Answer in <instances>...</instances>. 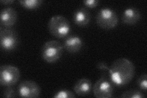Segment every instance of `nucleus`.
Returning <instances> with one entry per match:
<instances>
[{
	"label": "nucleus",
	"mask_w": 147,
	"mask_h": 98,
	"mask_svg": "<svg viewBox=\"0 0 147 98\" xmlns=\"http://www.w3.org/2000/svg\"><path fill=\"white\" fill-rule=\"evenodd\" d=\"M135 75V66L125 58L115 60L109 68V77L114 85L125 86L132 80Z\"/></svg>",
	"instance_id": "obj_1"
},
{
	"label": "nucleus",
	"mask_w": 147,
	"mask_h": 98,
	"mask_svg": "<svg viewBox=\"0 0 147 98\" xmlns=\"http://www.w3.org/2000/svg\"><path fill=\"white\" fill-rule=\"evenodd\" d=\"M48 28L50 34L58 38H65L71 31L69 22L62 16L52 17L49 22Z\"/></svg>",
	"instance_id": "obj_2"
},
{
	"label": "nucleus",
	"mask_w": 147,
	"mask_h": 98,
	"mask_svg": "<svg viewBox=\"0 0 147 98\" xmlns=\"http://www.w3.org/2000/svg\"><path fill=\"white\" fill-rule=\"evenodd\" d=\"M63 47L57 41H50L45 43L41 50V55L47 63H54L59 59L62 56Z\"/></svg>",
	"instance_id": "obj_3"
},
{
	"label": "nucleus",
	"mask_w": 147,
	"mask_h": 98,
	"mask_svg": "<svg viewBox=\"0 0 147 98\" xmlns=\"http://www.w3.org/2000/svg\"><path fill=\"white\" fill-rule=\"evenodd\" d=\"M97 24L105 30H110L115 27L118 22L117 13L109 7L101 8L96 14Z\"/></svg>",
	"instance_id": "obj_4"
},
{
	"label": "nucleus",
	"mask_w": 147,
	"mask_h": 98,
	"mask_svg": "<svg viewBox=\"0 0 147 98\" xmlns=\"http://www.w3.org/2000/svg\"><path fill=\"white\" fill-rule=\"evenodd\" d=\"M20 77V71L17 67L3 65L0 67V84L1 86L12 87L16 85Z\"/></svg>",
	"instance_id": "obj_5"
},
{
	"label": "nucleus",
	"mask_w": 147,
	"mask_h": 98,
	"mask_svg": "<svg viewBox=\"0 0 147 98\" xmlns=\"http://www.w3.org/2000/svg\"><path fill=\"white\" fill-rule=\"evenodd\" d=\"M113 92V84L109 77L103 76L96 82L93 87V94L98 98L111 97Z\"/></svg>",
	"instance_id": "obj_6"
},
{
	"label": "nucleus",
	"mask_w": 147,
	"mask_h": 98,
	"mask_svg": "<svg viewBox=\"0 0 147 98\" xmlns=\"http://www.w3.org/2000/svg\"><path fill=\"white\" fill-rule=\"evenodd\" d=\"M0 44L2 49L5 51H12L16 49L18 44V38L17 32L10 28L1 30Z\"/></svg>",
	"instance_id": "obj_7"
},
{
	"label": "nucleus",
	"mask_w": 147,
	"mask_h": 98,
	"mask_svg": "<svg viewBox=\"0 0 147 98\" xmlns=\"http://www.w3.org/2000/svg\"><path fill=\"white\" fill-rule=\"evenodd\" d=\"M17 94L22 97L36 98L40 96V88L34 81L25 80L18 85Z\"/></svg>",
	"instance_id": "obj_8"
},
{
	"label": "nucleus",
	"mask_w": 147,
	"mask_h": 98,
	"mask_svg": "<svg viewBox=\"0 0 147 98\" xmlns=\"http://www.w3.org/2000/svg\"><path fill=\"white\" fill-rule=\"evenodd\" d=\"M17 13L12 7L4 8L1 12V24L5 27H11L16 23Z\"/></svg>",
	"instance_id": "obj_9"
},
{
	"label": "nucleus",
	"mask_w": 147,
	"mask_h": 98,
	"mask_svg": "<svg viewBox=\"0 0 147 98\" xmlns=\"http://www.w3.org/2000/svg\"><path fill=\"white\" fill-rule=\"evenodd\" d=\"M83 45L82 39L76 35L69 36L64 40V47L69 53H76L80 50Z\"/></svg>",
	"instance_id": "obj_10"
},
{
	"label": "nucleus",
	"mask_w": 147,
	"mask_h": 98,
	"mask_svg": "<svg viewBox=\"0 0 147 98\" xmlns=\"http://www.w3.org/2000/svg\"><path fill=\"white\" fill-rule=\"evenodd\" d=\"M91 19L90 11L85 7L77 9L73 14V21L79 26H85L88 24Z\"/></svg>",
	"instance_id": "obj_11"
},
{
	"label": "nucleus",
	"mask_w": 147,
	"mask_h": 98,
	"mask_svg": "<svg viewBox=\"0 0 147 98\" xmlns=\"http://www.w3.org/2000/svg\"><path fill=\"white\" fill-rule=\"evenodd\" d=\"M140 12L136 7H128L123 11L122 14V21L125 24L132 25L139 21Z\"/></svg>",
	"instance_id": "obj_12"
},
{
	"label": "nucleus",
	"mask_w": 147,
	"mask_h": 98,
	"mask_svg": "<svg viewBox=\"0 0 147 98\" xmlns=\"http://www.w3.org/2000/svg\"><path fill=\"white\" fill-rule=\"evenodd\" d=\"M73 89L79 96L88 95L92 90V83L88 78H82L76 83Z\"/></svg>",
	"instance_id": "obj_13"
},
{
	"label": "nucleus",
	"mask_w": 147,
	"mask_h": 98,
	"mask_svg": "<svg viewBox=\"0 0 147 98\" xmlns=\"http://www.w3.org/2000/svg\"><path fill=\"white\" fill-rule=\"evenodd\" d=\"M21 5L28 9H35L41 6L42 0H21L18 1Z\"/></svg>",
	"instance_id": "obj_14"
},
{
	"label": "nucleus",
	"mask_w": 147,
	"mask_h": 98,
	"mask_svg": "<svg viewBox=\"0 0 147 98\" xmlns=\"http://www.w3.org/2000/svg\"><path fill=\"white\" fill-rule=\"evenodd\" d=\"M124 98H144L145 96L139 90H128L122 93L120 96Z\"/></svg>",
	"instance_id": "obj_15"
},
{
	"label": "nucleus",
	"mask_w": 147,
	"mask_h": 98,
	"mask_svg": "<svg viewBox=\"0 0 147 98\" xmlns=\"http://www.w3.org/2000/svg\"><path fill=\"white\" fill-rule=\"evenodd\" d=\"M53 97L54 98H73L75 97V95L69 90H61L55 93Z\"/></svg>",
	"instance_id": "obj_16"
},
{
	"label": "nucleus",
	"mask_w": 147,
	"mask_h": 98,
	"mask_svg": "<svg viewBox=\"0 0 147 98\" xmlns=\"http://www.w3.org/2000/svg\"><path fill=\"white\" fill-rule=\"evenodd\" d=\"M137 85L142 91H146L147 90V76L146 74H142L137 80Z\"/></svg>",
	"instance_id": "obj_17"
},
{
	"label": "nucleus",
	"mask_w": 147,
	"mask_h": 98,
	"mask_svg": "<svg viewBox=\"0 0 147 98\" xmlns=\"http://www.w3.org/2000/svg\"><path fill=\"white\" fill-rule=\"evenodd\" d=\"M16 92L15 90L12 87H7L6 89H4L2 96L4 97H16Z\"/></svg>",
	"instance_id": "obj_18"
},
{
	"label": "nucleus",
	"mask_w": 147,
	"mask_h": 98,
	"mask_svg": "<svg viewBox=\"0 0 147 98\" xmlns=\"http://www.w3.org/2000/svg\"><path fill=\"white\" fill-rule=\"evenodd\" d=\"M83 3L86 7L90 8H93L98 6L99 1H97V0H85V1H83Z\"/></svg>",
	"instance_id": "obj_19"
},
{
	"label": "nucleus",
	"mask_w": 147,
	"mask_h": 98,
	"mask_svg": "<svg viewBox=\"0 0 147 98\" xmlns=\"http://www.w3.org/2000/svg\"><path fill=\"white\" fill-rule=\"evenodd\" d=\"M97 68L99 70H101V71H107L109 72V68L107 66V65L106 63L103 62H99L97 64Z\"/></svg>",
	"instance_id": "obj_20"
},
{
	"label": "nucleus",
	"mask_w": 147,
	"mask_h": 98,
	"mask_svg": "<svg viewBox=\"0 0 147 98\" xmlns=\"http://www.w3.org/2000/svg\"><path fill=\"white\" fill-rule=\"evenodd\" d=\"M14 2L13 0H1V3L4 4H12Z\"/></svg>",
	"instance_id": "obj_21"
}]
</instances>
